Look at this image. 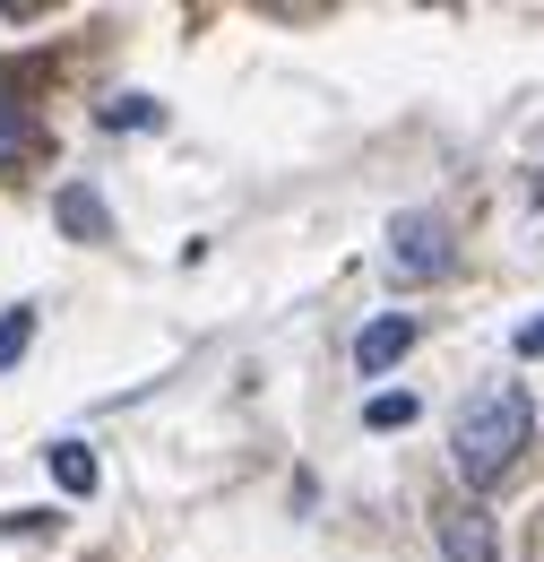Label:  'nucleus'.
<instances>
[{"label": "nucleus", "instance_id": "f257e3e1", "mask_svg": "<svg viewBox=\"0 0 544 562\" xmlns=\"http://www.w3.org/2000/svg\"><path fill=\"white\" fill-rule=\"evenodd\" d=\"M528 432H536L528 390H519V381H492V390H476V398L458 407V424H450V459H458L467 485H501V476L528 459Z\"/></svg>", "mask_w": 544, "mask_h": 562}, {"label": "nucleus", "instance_id": "f03ea898", "mask_svg": "<svg viewBox=\"0 0 544 562\" xmlns=\"http://www.w3.org/2000/svg\"><path fill=\"white\" fill-rule=\"evenodd\" d=\"M450 251H458L450 225L423 216V209H407L398 225H389V278H398V285H432L441 269H450Z\"/></svg>", "mask_w": 544, "mask_h": 562}, {"label": "nucleus", "instance_id": "7ed1b4c3", "mask_svg": "<svg viewBox=\"0 0 544 562\" xmlns=\"http://www.w3.org/2000/svg\"><path fill=\"white\" fill-rule=\"evenodd\" d=\"M432 537H441L450 562H501V528L476 502H432Z\"/></svg>", "mask_w": 544, "mask_h": 562}, {"label": "nucleus", "instance_id": "20e7f679", "mask_svg": "<svg viewBox=\"0 0 544 562\" xmlns=\"http://www.w3.org/2000/svg\"><path fill=\"white\" fill-rule=\"evenodd\" d=\"M407 347H415V321H407V312H389V321H372V329L354 338V363H363V372H389Z\"/></svg>", "mask_w": 544, "mask_h": 562}, {"label": "nucleus", "instance_id": "39448f33", "mask_svg": "<svg viewBox=\"0 0 544 562\" xmlns=\"http://www.w3.org/2000/svg\"><path fill=\"white\" fill-rule=\"evenodd\" d=\"M35 147H44V131H35V113H26V104H18L9 87H0V173H9V165H26Z\"/></svg>", "mask_w": 544, "mask_h": 562}, {"label": "nucleus", "instance_id": "423d86ee", "mask_svg": "<svg viewBox=\"0 0 544 562\" xmlns=\"http://www.w3.org/2000/svg\"><path fill=\"white\" fill-rule=\"evenodd\" d=\"M53 216H61V225L78 234V243H104V234H113V209H104L95 191H78V182H69L61 200H53Z\"/></svg>", "mask_w": 544, "mask_h": 562}, {"label": "nucleus", "instance_id": "0eeeda50", "mask_svg": "<svg viewBox=\"0 0 544 562\" xmlns=\"http://www.w3.org/2000/svg\"><path fill=\"white\" fill-rule=\"evenodd\" d=\"M53 485L61 493H95V459H87L78 441H53Z\"/></svg>", "mask_w": 544, "mask_h": 562}, {"label": "nucleus", "instance_id": "6e6552de", "mask_svg": "<svg viewBox=\"0 0 544 562\" xmlns=\"http://www.w3.org/2000/svg\"><path fill=\"white\" fill-rule=\"evenodd\" d=\"M26 347H35V312L18 303V312H0V372H9V363H18Z\"/></svg>", "mask_w": 544, "mask_h": 562}, {"label": "nucleus", "instance_id": "1a4fd4ad", "mask_svg": "<svg viewBox=\"0 0 544 562\" xmlns=\"http://www.w3.org/2000/svg\"><path fill=\"white\" fill-rule=\"evenodd\" d=\"M372 424H381V432H398V424H415V398H407V390H389V398H372Z\"/></svg>", "mask_w": 544, "mask_h": 562}, {"label": "nucleus", "instance_id": "9d476101", "mask_svg": "<svg viewBox=\"0 0 544 562\" xmlns=\"http://www.w3.org/2000/svg\"><path fill=\"white\" fill-rule=\"evenodd\" d=\"M104 122H113V131H138V122H156V104H147V95H122V104H104Z\"/></svg>", "mask_w": 544, "mask_h": 562}, {"label": "nucleus", "instance_id": "9b49d317", "mask_svg": "<svg viewBox=\"0 0 544 562\" xmlns=\"http://www.w3.org/2000/svg\"><path fill=\"white\" fill-rule=\"evenodd\" d=\"M519 355H544V321H528V329H519Z\"/></svg>", "mask_w": 544, "mask_h": 562}]
</instances>
